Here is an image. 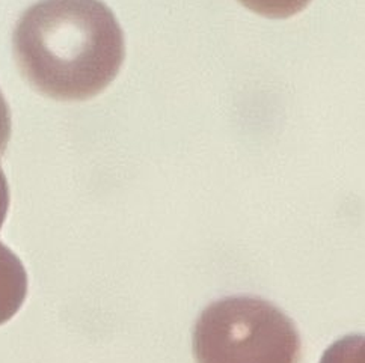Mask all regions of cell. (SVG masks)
<instances>
[{
  "label": "cell",
  "instance_id": "1",
  "mask_svg": "<svg viewBox=\"0 0 365 363\" xmlns=\"http://www.w3.org/2000/svg\"><path fill=\"white\" fill-rule=\"evenodd\" d=\"M12 44L24 79L59 101L98 95L125 56L121 26L101 0H41L20 17Z\"/></svg>",
  "mask_w": 365,
  "mask_h": 363
},
{
  "label": "cell",
  "instance_id": "5",
  "mask_svg": "<svg viewBox=\"0 0 365 363\" xmlns=\"http://www.w3.org/2000/svg\"><path fill=\"white\" fill-rule=\"evenodd\" d=\"M364 336L351 335L344 336L343 340L336 341L326 349L320 363H364Z\"/></svg>",
  "mask_w": 365,
  "mask_h": 363
},
{
  "label": "cell",
  "instance_id": "3",
  "mask_svg": "<svg viewBox=\"0 0 365 363\" xmlns=\"http://www.w3.org/2000/svg\"><path fill=\"white\" fill-rule=\"evenodd\" d=\"M28 295V275L19 256L0 241V324L14 317Z\"/></svg>",
  "mask_w": 365,
  "mask_h": 363
},
{
  "label": "cell",
  "instance_id": "4",
  "mask_svg": "<svg viewBox=\"0 0 365 363\" xmlns=\"http://www.w3.org/2000/svg\"><path fill=\"white\" fill-rule=\"evenodd\" d=\"M239 2L267 19H289L305 9L311 0H239Z\"/></svg>",
  "mask_w": 365,
  "mask_h": 363
},
{
  "label": "cell",
  "instance_id": "7",
  "mask_svg": "<svg viewBox=\"0 0 365 363\" xmlns=\"http://www.w3.org/2000/svg\"><path fill=\"white\" fill-rule=\"evenodd\" d=\"M8 206H9V190H8V183H6L2 167H0V228H2L5 222Z\"/></svg>",
  "mask_w": 365,
  "mask_h": 363
},
{
  "label": "cell",
  "instance_id": "6",
  "mask_svg": "<svg viewBox=\"0 0 365 363\" xmlns=\"http://www.w3.org/2000/svg\"><path fill=\"white\" fill-rule=\"evenodd\" d=\"M11 135V115L6 101L0 93V155H2L6 149L8 140Z\"/></svg>",
  "mask_w": 365,
  "mask_h": 363
},
{
  "label": "cell",
  "instance_id": "2",
  "mask_svg": "<svg viewBox=\"0 0 365 363\" xmlns=\"http://www.w3.org/2000/svg\"><path fill=\"white\" fill-rule=\"evenodd\" d=\"M197 363H299L294 322L259 297H225L207 306L193 329Z\"/></svg>",
  "mask_w": 365,
  "mask_h": 363
}]
</instances>
